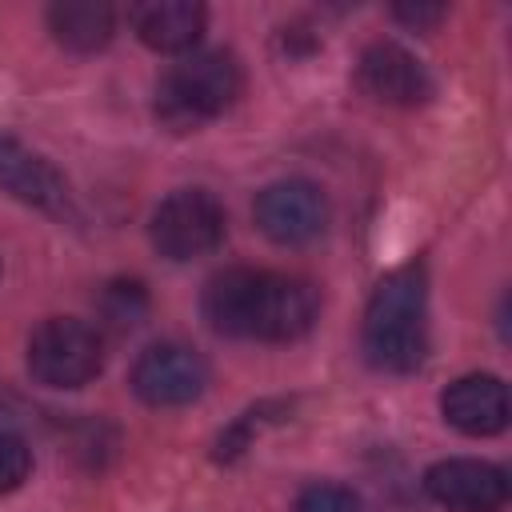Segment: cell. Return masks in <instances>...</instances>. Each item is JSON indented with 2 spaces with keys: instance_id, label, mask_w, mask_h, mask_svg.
Wrapping results in <instances>:
<instances>
[{
  "instance_id": "1",
  "label": "cell",
  "mask_w": 512,
  "mask_h": 512,
  "mask_svg": "<svg viewBox=\"0 0 512 512\" xmlns=\"http://www.w3.org/2000/svg\"><path fill=\"white\" fill-rule=\"evenodd\" d=\"M204 320L220 336L240 340H296L316 324L320 292L284 272L264 268H224L204 284Z\"/></svg>"
},
{
  "instance_id": "2",
  "label": "cell",
  "mask_w": 512,
  "mask_h": 512,
  "mask_svg": "<svg viewBox=\"0 0 512 512\" xmlns=\"http://www.w3.org/2000/svg\"><path fill=\"white\" fill-rule=\"evenodd\" d=\"M364 352L384 372H412L428 352V288L424 268L404 264L388 272L364 308Z\"/></svg>"
},
{
  "instance_id": "3",
  "label": "cell",
  "mask_w": 512,
  "mask_h": 512,
  "mask_svg": "<svg viewBox=\"0 0 512 512\" xmlns=\"http://www.w3.org/2000/svg\"><path fill=\"white\" fill-rule=\"evenodd\" d=\"M240 96V64L224 48L192 52L172 64L156 84V116L172 132H192L220 112L232 108Z\"/></svg>"
},
{
  "instance_id": "4",
  "label": "cell",
  "mask_w": 512,
  "mask_h": 512,
  "mask_svg": "<svg viewBox=\"0 0 512 512\" xmlns=\"http://www.w3.org/2000/svg\"><path fill=\"white\" fill-rule=\"evenodd\" d=\"M104 368V340L76 316H48L28 336V372L44 388H84Z\"/></svg>"
},
{
  "instance_id": "5",
  "label": "cell",
  "mask_w": 512,
  "mask_h": 512,
  "mask_svg": "<svg viewBox=\"0 0 512 512\" xmlns=\"http://www.w3.org/2000/svg\"><path fill=\"white\" fill-rule=\"evenodd\" d=\"M224 228H228V216L208 188H176L156 204L148 236L160 256L196 260V256H208L212 248H220Z\"/></svg>"
},
{
  "instance_id": "6",
  "label": "cell",
  "mask_w": 512,
  "mask_h": 512,
  "mask_svg": "<svg viewBox=\"0 0 512 512\" xmlns=\"http://www.w3.org/2000/svg\"><path fill=\"white\" fill-rule=\"evenodd\" d=\"M252 216H256V228L272 244L296 248V244H308V240H316L324 232V224H328V200H324V192L312 180L288 176V180L268 184L256 196Z\"/></svg>"
},
{
  "instance_id": "7",
  "label": "cell",
  "mask_w": 512,
  "mask_h": 512,
  "mask_svg": "<svg viewBox=\"0 0 512 512\" xmlns=\"http://www.w3.org/2000/svg\"><path fill=\"white\" fill-rule=\"evenodd\" d=\"M208 384L204 360L184 344H152L132 364V392L152 408L192 404Z\"/></svg>"
},
{
  "instance_id": "8",
  "label": "cell",
  "mask_w": 512,
  "mask_h": 512,
  "mask_svg": "<svg viewBox=\"0 0 512 512\" xmlns=\"http://www.w3.org/2000/svg\"><path fill=\"white\" fill-rule=\"evenodd\" d=\"M0 188L48 216H60V220L72 216L68 180L12 132H0Z\"/></svg>"
},
{
  "instance_id": "9",
  "label": "cell",
  "mask_w": 512,
  "mask_h": 512,
  "mask_svg": "<svg viewBox=\"0 0 512 512\" xmlns=\"http://www.w3.org/2000/svg\"><path fill=\"white\" fill-rule=\"evenodd\" d=\"M356 80L372 100L392 104V108H416L432 96L428 68L408 48H400L392 40H380V44L364 48V56L356 64Z\"/></svg>"
},
{
  "instance_id": "10",
  "label": "cell",
  "mask_w": 512,
  "mask_h": 512,
  "mask_svg": "<svg viewBox=\"0 0 512 512\" xmlns=\"http://www.w3.org/2000/svg\"><path fill=\"white\" fill-rule=\"evenodd\" d=\"M424 488L436 504H444L452 512H496L508 500L504 468H496L488 460H468V456L432 464L424 472Z\"/></svg>"
},
{
  "instance_id": "11",
  "label": "cell",
  "mask_w": 512,
  "mask_h": 512,
  "mask_svg": "<svg viewBox=\"0 0 512 512\" xmlns=\"http://www.w3.org/2000/svg\"><path fill=\"white\" fill-rule=\"evenodd\" d=\"M440 412L464 436H496L508 424V388L500 376H488V372L460 376L444 388Z\"/></svg>"
},
{
  "instance_id": "12",
  "label": "cell",
  "mask_w": 512,
  "mask_h": 512,
  "mask_svg": "<svg viewBox=\"0 0 512 512\" xmlns=\"http://www.w3.org/2000/svg\"><path fill=\"white\" fill-rule=\"evenodd\" d=\"M136 36L156 52H188L204 32V4L196 0H144L128 8Z\"/></svg>"
},
{
  "instance_id": "13",
  "label": "cell",
  "mask_w": 512,
  "mask_h": 512,
  "mask_svg": "<svg viewBox=\"0 0 512 512\" xmlns=\"http://www.w3.org/2000/svg\"><path fill=\"white\" fill-rule=\"evenodd\" d=\"M48 28L68 52H100L112 40L116 12L104 0H60L48 8Z\"/></svg>"
},
{
  "instance_id": "14",
  "label": "cell",
  "mask_w": 512,
  "mask_h": 512,
  "mask_svg": "<svg viewBox=\"0 0 512 512\" xmlns=\"http://www.w3.org/2000/svg\"><path fill=\"white\" fill-rule=\"evenodd\" d=\"M144 312H148V292H144V284H136V280H112V284L100 292V316H104V324L116 328V332L136 328V324L144 320Z\"/></svg>"
},
{
  "instance_id": "15",
  "label": "cell",
  "mask_w": 512,
  "mask_h": 512,
  "mask_svg": "<svg viewBox=\"0 0 512 512\" xmlns=\"http://www.w3.org/2000/svg\"><path fill=\"white\" fill-rule=\"evenodd\" d=\"M296 512H364V504H360V496L352 488L316 480L296 496Z\"/></svg>"
},
{
  "instance_id": "16",
  "label": "cell",
  "mask_w": 512,
  "mask_h": 512,
  "mask_svg": "<svg viewBox=\"0 0 512 512\" xmlns=\"http://www.w3.org/2000/svg\"><path fill=\"white\" fill-rule=\"evenodd\" d=\"M28 472H32V448L16 432L0 428V492L20 488L28 480Z\"/></svg>"
},
{
  "instance_id": "17",
  "label": "cell",
  "mask_w": 512,
  "mask_h": 512,
  "mask_svg": "<svg viewBox=\"0 0 512 512\" xmlns=\"http://www.w3.org/2000/svg\"><path fill=\"white\" fill-rule=\"evenodd\" d=\"M396 16H400V20H408V24H432V20H440V16H444V8H440V4H436V8H420V4L412 8V4H400V8H396Z\"/></svg>"
}]
</instances>
